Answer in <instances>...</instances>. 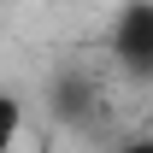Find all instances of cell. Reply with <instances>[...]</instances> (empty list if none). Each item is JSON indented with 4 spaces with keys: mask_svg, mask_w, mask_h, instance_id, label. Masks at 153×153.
<instances>
[{
    "mask_svg": "<svg viewBox=\"0 0 153 153\" xmlns=\"http://www.w3.org/2000/svg\"><path fill=\"white\" fill-rule=\"evenodd\" d=\"M124 153H153V135H135V141H124Z\"/></svg>",
    "mask_w": 153,
    "mask_h": 153,
    "instance_id": "cell-3",
    "label": "cell"
},
{
    "mask_svg": "<svg viewBox=\"0 0 153 153\" xmlns=\"http://www.w3.org/2000/svg\"><path fill=\"white\" fill-rule=\"evenodd\" d=\"M18 135H24V100L0 88V153L18 147Z\"/></svg>",
    "mask_w": 153,
    "mask_h": 153,
    "instance_id": "cell-2",
    "label": "cell"
},
{
    "mask_svg": "<svg viewBox=\"0 0 153 153\" xmlns=\"http://www.w3.org/2000/svg\"><path fill=\"white\" fill-rule=\"evenodd\" d=\"M112 53L124 59V71H135V76H153V0H130V6L118 12Z\"/></svg>",
    "mask_w": 153,
    "mask_h": 153,
    "instance_id": "cell-1",
    "label": "cell"
}]
</instances>
